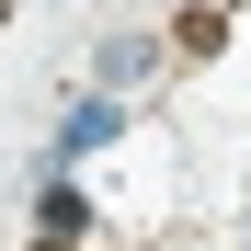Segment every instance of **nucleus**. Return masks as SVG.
<instances>
[{
    "label": "nucleus",
    "mask_w": 251,
    "mask_h": 251,
    "mask_svg": "<svg viewBox=\"0 0 251 251\" xmlns=\"http://www.w3.org/2000/svg\"><path fill=\"white\" fill-rule=\"evenodd\" d=\"M217 34H228V23H217V12H205V0H194V12L172 23V46H183V57H217Z\"/></svg>",
    "instance_id": "3"
},
{
    "label": "nucleus",
    "mask_w": 251,
    "mask_h": 251,
    "mask_svg": "<svg viewBox=\"0 0 251 251\" xmlns=\"http://www.w3.org/2000/svg\"><path fill=\"white\" fill-rule=\"evenodd\" d=\"M34 228H46V240H80V228H92V205H80V183H46V205H34Z\"/></svg>",
    "instance_id": "2"
},
{
    "label": "nucleus",
    "mask_w": 251,
    "mask_h": 251,
    "mask_svg": "<svg viewBox=\"0 0 251 251\" xmlns=\"http://www.w3.org/2000/svg\"><path fill=\"white\" fill-rule=\"evenodd\" d=\"M114 137V92H92V103H80L69 126H57V160H80V149H103Z\"/></svg>",
    "instance_id": "1"
},
{
    "label": "nucleus",
    "mask_w": 251,
    "mask_h": 251,
    "mask_svg": "<svg viewBox=\"0 0 251 251\" xmlns=\"http://www.w3.org/2000/svg\"><path fill=\"white\" fill-rule=\"evenodd\" d=\"M126 80H149V46H137V34H114V46H103V92H126Z\"/></svg>",
    "instance_id": "4"
}]
</instances>
